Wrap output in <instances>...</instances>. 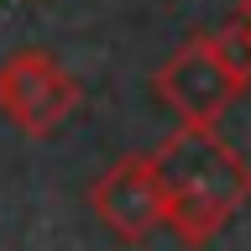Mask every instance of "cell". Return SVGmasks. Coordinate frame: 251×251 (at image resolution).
<instances>
[{"label":"cell","instance_id":"1","mask_svg":"<svg viewBox=\"0 0 251 251\" xmlns=\"http://www.w3.org/2000/svg\"><path fill=\"white\" fill-rule=\"evenodd\" d=\"M162 199H168V225L183 246H209L241 204H251V162L220 136V126L178 121V131L162 136L152 152Z\"/></svg>","mask_w":251,"mask_h":251},{"label":"cell","instance_id":"3","mask_svg":"<svg viewBox=\"0 0 251 251\" xmlns=\"http://www.w3.org/2000/svg\"><path fill=\"white\" fill-rule=\"evenodd\" d=\"M84 89L47 47H21L0 63V115L21 136H52L78 110Z\"/></svg>","mask_w":251,"mask_h":251},{"label":"cell","instance_id":"4","mask_svg":"<svg viewBox=\"0 0 251 251\" xmlns=\"http://www.w3.org/2000/svg\"><path fill=\"white\" fill-rule=\"evenodd\" d=\"M89 209L100 215L115 241L126 246H141L162 230V215H168V199H162V178H157L152 152H131L115 157L89 188Z\"/></svg>","mask_w":251,"mask_h":251},{"label":"cell","instance_id":"6","mask_svg":"<svg viewBox=\"0 0 251 251\" xmlns=\"http://www.w3.org/2000/svg\"><path fill=\"white\" fill-rule=\"evenodd\" d=\"M235 21H246V26H251V0H241V5H235Z\"/></svg>","mask_w":251,"mask_h":251},{"label":"cell","instance_id":"2","mask_svg":"<svg viewBox=\"0 0 251 251\" xmlns=\"http://www.w3.org/2000/svg\"><path fill=\"white\" fill-rule=\"evenodd\" d=\"M246 89H251V78H241L230 63L220 58L209 31H194L173 58L157 63V74H152V94L178 121H194V126H220V115Z\"/></svg>","mask_w":251,"mask_h":251},{"label":"cell","instance_id":"5","mask_svg":"<svg viewBox=\"0 0 251 251\" xmlns=\"http://www.w3.org/2000/svg\"><path fill=\"white\" fill-rule=\"evenodd\" d=\"M215 37V47H220V58L230 63L241 78H251V26L246 21H225L220 31H209Z\"/></svg>","mask_w":251,"mask_h":251}]
</instances>
